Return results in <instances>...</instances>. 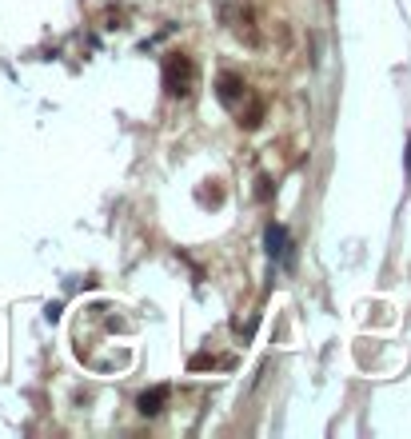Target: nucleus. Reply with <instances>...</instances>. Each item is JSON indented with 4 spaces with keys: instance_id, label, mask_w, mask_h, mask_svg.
<instances>
[{
    "instance_id": "nucleus-1",
    "label": "nucleus",
    "mask_w": 411,
    "mask_h": 439,
    "mask_svg": "<svg viewBox=\"0 0 411 439\" xmlns=\"http://www.w3.org/2000/svg\"><path fill=\"white\" fill-rule=\"evenodd\" d=\"M192 84H196V64H192V56L172 52V56L164 61V92H168V96H188Z\"/></svg>"
},
{
    "instance_id": "nucleus-4",
    "label": "nucleus",
    "mask_w": 411,
    "mask_h": 439,
    "mask_svg": "<svg viewBox=\"0 0 411 439\" xmlns=\"http://www.w3.org/2000/svg\"><path fill=\"white\" fill-rule=\"evenodd\" d=\"M268 256L287 260V228L284 224H272V228H268Z\"/></svg>"
},
{
    "instance_id": "nucleus-2",
    "label": "nucleus",
    "mask_w": 411,
    "mask_h": 439,
    "mask_svg": "<svg viewBox=\"0 0 411 439\" xmlns=\"http://www.w3.org/2000/svg\"><path fill=\"white\" fill-rule=\"evenodd\" d=\"M164 403H168V388L160 383V388H148V391H144V395L136 400V407H140V415H148V419H152V415L164 412Z\"/></svg>"
},
{
    "instance_id": "nucleus-3",
    "label": "nucleus",
    "mask_w": 411,
    "mask_h": 439,
    "mask_svg": "<svg viewBox=\"0 0 411 439\" xmlns=\"http://www.w3.org/2000/svg\"><path fill=\"white\" fill-rule=\"evenodd\" d=\"M216 92H220V100L232 108V104H240V96H244V80H240L236 72H224V76H220V88H216Z\"/></svg>"
},
{
    "instance_id": "nucleus-5",
    "label": "nucleus",
    "mask_w": 411,
    "mask_h": 439,
    "mask_svg": "<svg viewBox=\"0 0 411 439\" xmlns=\"http://www.w3.org/2000/svg\"><path fill=\"white\" fill-rule=\"evenodd\" d=\"M192 371H200V367H232V360H216V355H192Z\"/></svg>"
},
{
    "instance_id": "nucleus-6",
    "label": "nucleus",
    "mask_w": 411,
    "mask_h": 439,
    "mask_svg": "<svg viewBox=\"0 0 411 439\" xmlns=\"http://www.w3.org/2000/svg\"><path fill=\"white\" fill-rule=\"evenodd\" d=\"M403 164H407V172H411V140H407V160H403Z\"/></svg>"
}]
</instances>
